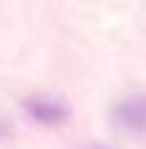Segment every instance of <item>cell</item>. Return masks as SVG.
<instances>
[{"label": "cell", "mask_w": 146, "mask_h": 149, "mask_svg": "<svg viewBox=\"0 0 146 149\" xmlns=\"http://www.w3.org/2000/svg\"><path fill=\"white\" fill-rule=\"evenodd\" d=\"M116 122L124 130L132 133H146V94L130 97V100L116 105Z\"/></svg>", "instance_id": "6da1fadb"}, {"label": "cell", "mask_w": 146, "mask_h": 149, "mask_svg": "<svg viewBox=\"0 0 146 149\" xmlns=\"http://www.w3.org/2000/svg\"><path fill=\"white\" fill-rule=\"evenodd\" d=\"M25 108L42 124H61V122L69 119V108L61 100H53V97H33V100L25 102Z\"/></svg>", "instance_id": "7a4b0ae2"}, {"label": "cell", "mask_w": 146, "mask_h": 149, "mask_svg": "<svg viewBox=\"0 0 146 149\" xmlns=\"http://www.w3.org/2000/svg\"><path fill=\"white\" fill-rule=\"evenodd\" d=\"M88 149H108V146H88Z\"/></svg>", "instance_id": "3957f363"}]
</instances>
